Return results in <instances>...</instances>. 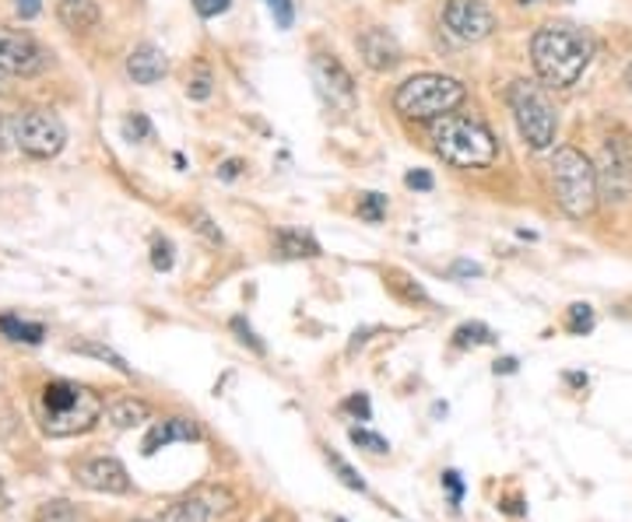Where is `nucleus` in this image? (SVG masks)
Listing matches in <instances>:
<instances>
[{
  "mask_svg": "<svg viewBox=\"0 0 632 522\" xmlns=\"http://www.w3.org/2000/svg\"><path fill=\"white\" fill-rule=\"evenodd\" d=\"M594 57V39L580 25H545L530 39V60L548 88H573Z\"/></svg>",
  "mask_w": 632,
  "mask_h": 522,
  "instance_id": "nucleus-1",
  "label": "nucleus"
},
{
  "mask_svg": "<svg viewBox=\"0 0 632 522\" xmlns=\"http://www.w3.org/2000/svg\"><path fill=\"white\" fill-rule=\"evenodd\" d=\"M103 417V400L92 393L89 385H78L68 379L46 382L39 393V425L49 439H71L95 428V420Z\"/></svg>",
  "mask_w": 632,
  "mask_h": 522,
  "instance_id": "nucleus-2",
  "label": "nucleus"
},
{
  "mask_svg": "<svg viewBox=\"0 0 632 522\" xmlns=\"http://www.w3.org/2000/svg\"><path fill=\"white\" fill-rule=\"evenodd\" d=\"M432 144H436V155L454 165V168H489L499 155L495 133L475 120V116H443V120L432 127Z\"/></svg>",
  "mask_w": 632,
  "mask_h": 522,
  "instance_id": "nucleus-3",
  "label": "nucleus"
},
{
  "mask_svg": "<svg viewBox=\"0 0 632 522\" xmlns=\"http://www.w3.org/2000/svg\"><path fill=\"white\" fill-rule=\"evenodd\" d=\"M464 98H468V88L457 78L446 74H414L408 78L394 95V109L405 116V120L414 123H429V120H443L450 116Z\"/></svg>",
  "mask_w": 632,
  "mask_h": 522,
  "instance_id": "nucleus-4",
  "label": "nucleus"
},
{
  "mask_svg": "<svg viewBox=\"0 0 632 522\" xmlns=\"http://www.w3.org/2000/svg\"><path fill=\"white\" fill-rule=\"evenodd\" d=\"M552 187L559 207L570 217H590L597 200H601V187H597V168L594 162L576 147H559L552 158Z\"/></svg>",
  "mask_w": 632,
  "mask_h": 522,
  "instance_id": "nucleus-5",
  "label": "nucleus"
},
{
  "mask_svg": "<svg viewBox=\"0 0 632 522\" xmlns=\"http://www.w3.org/2000/svg\"><path fill=\"white\" fill-rule=\"evenodd\" d=\"M506 103L513 109V120H517L524 141L535 151H548L555 144V130H559V116L555 106L548 103V95L541 84L535 81H513L506 92Z\"/></svg>",
  "mask_w": 632,
  "mask_h": 522,
  "instance_id": "nucleus-6",
  "label": "nucleus"
},
{
  "mask_svg": "<svg viewBox=\"0 0 632 522\" xmlns=\"http://www.w3.org/2000/svg\"><path fill=\"white\" fill-rule=\"evenodd\" d=\"M68 144V130L43 109H28L14 116V147H22L32 158H54Z\"/></svg>",
  "mask_w": 632,
  "mask_h": 522,
  "instance_id": "nucleus-7",
  "label": "nucleus"
},
{
  "mask_svg": "<svg viewBox=\"0 0 632 522\" xmlns=\"http://www.w3.org/2000/svg\"><path fill=\"white\" fill-rule=\"evenodd\" d=\"M46 63H49L46 49L36 39H32L28 32L0 25V71L32 78V74L46 71Z\"/></svg>",
  "mask_w": 632,
  "mask_h": 522,
  "instance_id": "nucleus-8",
  "label": "nucleus"
},
{
  "mask_svg": "<svg viewBox=\"0 0 632 522\" xmlns=\"http://www.w3.org/2000/svg\"><path fill=\"white\" fill-rule=\"evenodd\" d=\"M443 22L464 43H481V39H489L492 32H495L492 11L481 4V0H446Z\"/></svg>",
  "mask_w": 632,
  "mask_h": 522,
  "instance_id": "nucleus-9",
  "label": "nucleus"
},
{
  "mask_svg": "<svg viewBox=\"0 0 632 522\" xmlns=\"http://www.w3.org/2000/svg\"><path fill=\"white\" fill-rule=\"evenodd\" d=\"M74 477L81 487H89L95 495H127L130 491V474L120 460L113 456H92L74 466Z\"/></svg>",
  "mask_w": 632,
  "mask_h": 522,
  "instance_id": "nucleus-10",
  "label": "nucleus"
},
{
  "mask_svg": "<svg viewBox=\"0 0 632 522\" xmlns=\"http://www.w3.org/2000/svg\"><path fill=\"white\" fill-rule=\"evenodd\" d=\"M597 187H605L608 200L611 197L625 200L632 193V158L622 141L605 144V158H601V168H597Z\"/></svg>",
  "mask_w": 632,
  "mask_h": 522,
  "instance_id": "nucleus-11",
  "label": "nucleus"
},
{
  "mask_svg": "<svg viewBox=\"0 0 632 522\" xmlns=\"http://www.w3.org/2000/svg\"><path fill=\"white\" fill-rule=\"evenodd\" d=\"M359 54H362L365 67L376 74H387L401 63V46H397V39L387 28H365L359 36Z\"/></svg>",
  "mask_w": 632,
  "mask_h": 522,
  "instance_id": "nucleus-12",
  "label": "nucleus"
},
{
  "mask_svg": "<svg viewBox=\"0 0 632 522\" xmlns=\"http://www.w3.org/2000/svg\"><path fill=\"white\" fill-rule=\"evenodd\" d=\"M313 81L320 84L324 95H330V103H341L344 109L355 103L352 74L344 71L338 57H313Z\"/></svg>",
  "mask_w": 632,
  "mask_h": 522,
  "instance_id": "nucleus-13",
  "label": "nucleus"
},
{
  "mask_svg": "<svg viewBox=\"0 0 632 522\" xmlns=\"http://www.w3.org/2000/svg\"><path fill=\"white\" fill-rule=\"evenodd\" d=\"M197 439H201V428H197L190 417H165L144 435L141 452H144V456H155L159 449L173 446V442H197Z\"/></svg>",
  "mask_w": 632,
  "mask_h": 522,
  "instance_id": "nucleus-14",
  "label": "nucleus"
},
{
  "mask_svg": "<svg viewBox=\"0 0 632 522\" xmlns=\"http://www.w3.org/2000/svg\"><path fill=\"white\" fill-rule=\"evenodd\" d=\"M165 71H169V63H165V54L159 46L152 43H141L134 54L127 57V74L134 78L138 84H155L165 78Z\"/></svg>",
  "mask_w": 632,
  "mask_h": 522,
  "instance_id": "nucleus-15",
  "label": "nucleus"
},
{
  "mask_svg": "<svg viewBox=\"0 0 632 522\" xmlns=\"http://www.w3.org/2000/svg\"><path fill=\"white\" fill-rule=\"evenodd\" d=\"M106 417L113 420L116 428H138L144 425L148 417H152V407H148L144 400H134V396H124L106 407Z\"/></svg>",
  "mask_w": 632,
  "mask_h": 522,
  "instance_id": "nucleus-16",
  "label": "nucleus"
},
{
  "mask_svg": "<svg viewBox=\"0 0 632 522\" xmlns=\"http://www.w3.org/2000/svg\"><path fill=\"white\" fill-rule=\"evenodd\" d=\"M60 22L74 28V32H85V28H95L98 25V8L95 0H60Z\"/></svg>",
  "mask_w": 632,
  "mask_h": 522,
  "instance_id": "nucleus-17",
  "label": "nucleus"
},
{
  "mask_svg": "<svg viewBox=\"0 0 632 522\" xmlns=\"http://www.w3.org/2000/svg\"><path fill=\"white\" fill-rule=\"evenodd\" d=\"M278 252L289 260H313V257H320V246L303 232H278Z\"/></svg>",
  "mask_w": 632,
  "mask_h": 522,
  "instance_id": "nucleus-18",
  "label": "nucleus"
},
{
  "mask_svg": "<svg viewBox=\"0 0 632 522\" xmlns=\"http://www.w3.org/2000/svg\"><path fill=\"white\" fill-rule=\"evenodd\" d=\"M208 519H211V512L201 498H179L162 512L159 522H208Z\"/></svg>",
  "mask_w": 632,
  "mask_h": 522,
  "instance_id": "nucleus-19",
  "label": "nucleus"
},
{
  "mask_svg": "<svg viewBox=\"0 0 632 522\" xmlns=\"http://www.w3.org/2000/svg\"><path fill=\"white\" fill-rule=\"evenodd\" d=\"M0 333L19 344H43V336H46V330L39 323H25L19 316H0Z\"/></svg>",
  "mask_w": 632,
  "mask_h": 522,
  "instance_id": "nucleus-20",
  "label": "nucleus"
},
{
  "mask_svg": "<svg viewBox=\"0 0 632 522\" xmlns=\"http://www.w3.org/2000/svg\"><path fill=\"white\" fill-rule=\"evenodd\" d=\"M71 351L74 355H89V358H98V361H106V365H113L116 372H124V376H130V365L116 355L113 347H103V344H89V341H81V344H71Z\"/></svg>",
  "mask_w": 632,
  "mask_h": 522,
  "instance_id": "nucleus-21",
  "label": "nucleus"
},
{
  "mask_svg": "<svg viewBox=\"0 0 632 522\" xmlns=\"http://www.w3.org/2000/svg\"><path fill=\"white\" fill-rule=\"evenodd\" d=\"M454 344L457 347H481V344H492V330L485 323H464L454 333Z\"/></svg>",
  "mask_w": 632,
  "mask_h": 522,
  "instance_id": "nucleus-22",
  "label": "nucleus"
},
{
  "mask_svg": "<svg viewBox=\"0 0 632 522\" xmlns=\"http://www.w3.org/2000/svg\"><path fill=\"white\" fill-rule=\"evenodd\" d=\"M384 214H387V197H384V193H365V197H359V217H362V222L376 225V222H384Z\"/></svg>",
  "mask_w": 632,
  "mask_h": 522,
  "instance_id": "nucleus-23",
  "label": "nucleus"
},
{
  "mask_svg": "<svg viewBox=\"0 0 632 522\" xmlns=\"http://www.w3.org/2000/svg\"><path fill=\"white\" fill-rule=\"evenodd\" d=\"M565 330L576 333V336L594 330V309L587 306V301H576V306H570V319H565Z\"/></svg>",
  "mask_w": 632,
  "mask_h": 522,
  "instance_id": "nucleus-24",
  "label": "nucleus"
},
{
  "mask_svg": "<svg viewBox=\"0 0 632 522\" xmlns=\"http://www.w3.org/2000/svg\"><path fill=\"white\" fill-rule=\"evenodd\" d=\"M36 522H81V519L68 501H49L36 512Z\"/></svg>",
  "mask_w": 632,
  "mask_h": 522,
  "instance_id": "nucleus-25",
  "label": "nucleus"
},
{
  "mask_svg": "<svg viewBox=\"0 0 632 522\" xmlns=\"http://www.w3.org/2000/svg\"><path fill=\"white\" fill-rule=\"evenodd\" d=\"M327 463L338 470V477H341L344 487H352V491H365V481H362V477L355 474V470L338 456V452H327Z\"/></svg>",
  "mask_w": 632,
  "mask_h": 522,
  "instance_id": "nucleus-26",
  "label": "nucleus"
},
{
  "mask_svg": "<svg viewBox=\"0 0 632 522\" xmlns=\"http://www.w3.org/2000/svg\"><path fill=\"white\" fill-rule=\"evenodd\" d=\"M348 435H352V442H355V446H362V449L376 452V456H384V452H390V442H387V439H379V435L365 431V428H352Z\"/></svg>",
  "mask_w": 632,
  "mask_h": 522,
  "instance_id": "nucleus-27",
  "label": "nucleus"
},
{
  "mask_svg": "<svg viewBox=\"0 0 632 522\" xmlns=\"http://www.w3.org/2000/svg\"><path fill=\"white\" fill-rule=\"evenodd\" d=\"M264 4H268V11L274 14V25H278V28H292V22H295L292 0H264Z\"/></svg>",
  "mask_w": 632,
  "mask_h": 522,
  "instance_id": "nucleus-28",
  "label": "nucleus"
},
{
  "mask_svg": "<svg viewBox=\"0 0 632 522\" xmlns=\"http://www.w3.org/2000/svg\"><path fill=\"white\" fill-rule=\"evenodd\" d=\"M187 95L194 98V103H204V98L211 95V74L204 71V67H201V71H197V78L187 84Z\"/></svg>",
  "mask_w": 632,
  "mask_h": 522,
  "instance_id": "nucleus-29",
  "label": "nucleus"
},
{
  "mask_svg": "<svg viewBox=\"0 0 632 522\" xmlns=\"http://www.w3.org/2000/svg\"><path fill=\"white\" fill-rule=\"evenodd\" d=\"M124 133H127V141H144V138H152V123H148L144 116H130L124 123Z\"/></svg>",
  "mask_w": 632,
  "mask_h": 522,
  "instance_id": "nucleus-30",
  "label": "nucleus"
},
{
  "mask_svg": "<svg viewBox=\"0 0 632 522\" xmlns=\"http://www.w3.org/2000/svg\"><path fill=\"white\" fill-rule=\"evenodd\" d=\"M232 330H236V333H239V341H243V344H249V347H254V351H257V355H264V344L257 341V333H254V327H249L243 316H236V319H232Z\"/></svg>",
  "mask_w": 632,
  "mask_h": 522,
  "instance_id": "nucleus-31",
  "label": "nucleus"
},
{
  "mask_svg": "<svg viewBox=\"0 0 632 522\" xmlns=\"http://www.w3.org/2000/svg\"><path fill=\"white\" fill-rule=\"evenodd\" d=\"M232 0H194V11L201 14V19H219V14L229 11Z\"/></svg>",
  "mask_w": 632,
  "mask_h": 522,
  "instance_id": "nucleus-32",
  "label": "nucleus"
},
{
  "mask_svg": "<svg viewBox=\"0 0 632 522\" xmlns=\"http://www.w3.org/2000/svg\"><path fill=\"white\" fill-rule=\"evenodd\" d=\"M152 263H155V271H173V242L159 239L152 249Z\"/></svg>",
  "mask_w": 632,
  "mask_h": 522,
  "instance_id": "nucleus-33",
  "label": "nucleus"
},
{
  "mask_svg": "<svg viewBox=\"0 0 632 522\" xmlns=\"http://www.w3.org/2000/svg\"><path fill=\"white\" fill-rule=\"evenodd\" d=\"M194 222H197L194 228H197V232H201L208 242H214V246H222V232L211 225V217H208L204 211H197V214H194Z\"/></svg>",
  "mask_w": 632,
  "mask_h": 522,
  "instance_id": "nucleus-34",
  "label": "nucleus"
},
{
  "mask_svg": "<svg viewBox=\"0 0 632 522\" xmlns=\"http://www.w3.org/2000/svg\"><path fill=\"white\" fill-rule=\"evenodd\" d=\"M443 487L450 491V505H460V501H464V481H460L457 470H446V474H443Z\"/></svg>",
  "mask_w": 632,
  "mask_h": 522,
  "instance_id": "nucleus-35",
  "label": "nucleus"
},
{
  "mask_svg": "<svg viewBox=\"0 0 632 522\" xmlns=\"http://www.w3.org/2000/svg\"><path fill=\"white\" fill-rule=\"evenodd\" d=\"M405 182H408L411 190H422V193H429V190H432V176L425 173V168H414V173H408V176H405Z\"/></svg>",
  "mask_w": 632,
  "mask_h": 522,
  "instance_id": "nucleus-36",
  "label": "nucleus"
},
{
  "mask_svg": "<svg viewBox=\"0 0 632 522\" xmlns=\"http://www.w3.org/2000/svg\"><path fill=\"white\" fill-rule=\"evenodd\" d=\"M14 147V116H0V151Z\"/></svg>",
  "mask_w": 632,
  "mask_h": 522,
  "instance_id": "nucleus-37",
  "label": "nucleus"
},
{
  "mask_svg": "<svg viewBox=\"0 0 632 522\" xmlns=\"http://www.w3.org/2000/svg\"><path fill=\"white\" fill-rule=\"evenodd\" d=\"M348 411H352L359 420H370V400H365L362 393H355V396H348V403H344Z\"/></svg>",
  "mask_w": 632,
  "mask_h": 522,
  "instance_id": "nucleus-38",
  "label": "nucleus"
},
{
  "mask_svg": "<svg viewBox=\"0 0 632 522\" xmlns=\"http://www.w3.org/2000/svg\"><path fill=\"white\" fill-rule=\"evenodd\" d=\"M14 8H19L22 19H36V14L43 11V0H14Z\"/></svg>",
  "mask_w": 632,
  "mask_h": 522,
  "instance_id": "nucleus-39",
  "label": "nucleus"
},
{
  "mask_svg": "<svg viewBox=\"0 0 632 522\" xmlns=\"http://www.w3.org/2000/svg\"><path fill=\"white\" fill-rule=\"evenodd\" d=\"M454 274H457V277H481V266H478V263H468V260H457V263H454Z\"/></svg>",
  "mask_w": 632,
  "mask_h": 522,
  "instance_id": "nucleus-40",
  "label": "nucleus"
},
{
  "mask_svg": "<svg viewBox=\"0 0 632 522\" xmlns=\"http://www.w3.org/2000/svg\"><path fill=\"white\" fill-rule=\"evenodd\" d=\"M239 168H243V162H239V158H229V162L219 168V176H222V179H236V176H239Z\"/></svg>",
  "mask_w": 632,
  "mask_h": 522,
  "instance_id": "nucleus-41",
  "label": "nucleus"
},
{
  "mask_svg": "<svg viewBox=\"0 0 632 522\" xmlns=\"http://www.w3.org/2000/svg\"><path fill=\"white\" fill-rule=\"evenodd\" d=\"M495 372H517V361H513V358H503V361L495 365Z\"/></svg>",
  "mask_w": 632,
  "mask_h": 522,
  "instance_id": "nucleus-42",
  "label": "nucleus"
},
{
  "mask_svg": "<svg viewBox=\"0 0 632 522\" xmlns=\"http://www.w3.org/2000/svg\"><path fill=\"white\" fill-rule=\"evenodd\" d=\"M625 84H629V95H632V60H629V67H625Z\"/></svg>",
  "mask_w": 632,
  "mask_h": 522,
  "instance_id": "nucleus-43",
  "label": "nucleus"
},
{
  "mask_svg": "<svg viewBox=\"0 0 632 522\" xmlns=\"http://www.w3.org/2000/svg\"><path fill=\"white\" fill-rule=\"evenodd\" d=\"M0 92H4V71H0Z\"/></svg>",
  "mask_w": 632,
  "mask_h": 522,
  "instance_id": "nucleus-44",
  "label": "nucleus"
},
{
  "mask_svg": "<svg viewBox=\"0 0 632 522\" xmlns=\"http://www.w3.org/2000/svg\"><path fill=\"white\" fill-rule=\"evenodd\" d=\"M0 491H4V484H0Z\"/></svg>",
  "mask_w": 632,
  "mask_h": 522,
  "instance_id": "nucleus-45",
  "label": "nucleus"
},
{
  "mask_svg": "<svg viewBox=\"0 0 632 522\" xmlns=\"http://www.w3.org/2000/svg\"><path fill=\"white\" fill-rule=\"evenodd\" d=\"M335 522H344V519H335Z\"/></svg>",
  "mask_w": 632,
  "mask_h": 522,
  "instance_id": "nucleus-46",
  "label": "nucleus"
}]
</instances>
